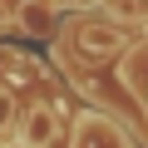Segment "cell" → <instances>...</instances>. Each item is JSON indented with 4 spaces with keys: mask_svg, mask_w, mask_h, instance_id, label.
Masks as SVG:
<instances>
[{
    "mask_svg": "<svg viewBox=\"0 0 148 148\" xmlns=\"http://www.w3.org/2000/svg\"><path fill=\"white\" fill-rule=\"evenodd\" d=\"M54 109L49 104H35L30 114H25V143H35V148H45V143H54Z\"/></svg>",
    "mask_w": 148,
    "mask_h": 148,
    "instance_id": "obj_1",
    "label": "cell"
},
{
    "mask_svg": "<svg viewBox=\"0 0 148 148\" xmlns=\"http://www.w3.org/2000/svg\"><path fill=\"white\" fill-rule=\"evenodd\" d=\"M79 45H84V54H89V59H109V54L119 49V35H114L109 25H89V30L79 35Z\"/></svg>",
    "mask_w": 148,
    "mask_h": 148,
    "instance_id": "obj_2",
    "label": "cell"
},
{
    "mask_svg": "<svg viewBox=\"0 0 148 148\" xmlns=\"http://www.w3.org/2000/svg\"><path fill=\"white\" fill-rule=\"evenodd\" d=\"M74 148H123V138L109 128V123H84V133H79V143H74Z\"/></svg>",
    "mask_w": 148,
    "mask_h": 148,
    "instance_id": "obj_3",
    "label": "cell"
},
{
    "mask_svg": "<svg viewBox=\"0 0 148 148\" xmlns=\"http://www.w3.org/2000/svg\"><path fill=\"white\" fill-rule=\"evenodd\" d=\"M10 114H15V99H10V94H0V123H10Z\"/></svg>",
    "mask_w": 148,
    "mask_h": 148,
    "instance_id": "obj_4",
    "label": "cell"
}]
</instances>
